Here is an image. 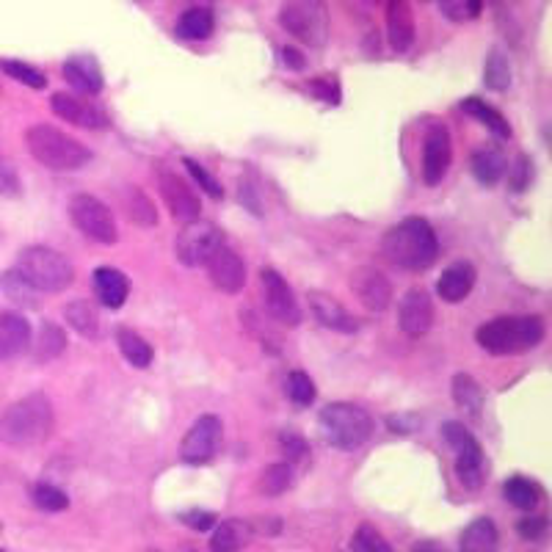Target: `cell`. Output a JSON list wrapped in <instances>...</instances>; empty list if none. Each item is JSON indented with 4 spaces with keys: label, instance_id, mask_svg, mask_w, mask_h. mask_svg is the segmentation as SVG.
Returning a JSON list of instances; mask_svg holds the SVG:
<instances>
[{
    "label": "cell",
    "instance_id": "1",
    "mask_svg": "<svg viewBox=\"0 0 552 552\" xmlns=\"http://www.w3.org/2000/svg\"><path fill=\"white\" fill-rule=\"evenodd\" d=\"M381 252L392 265H398L403 271H426L437 263L439 257L437 232L426 219L409 216L384 232Z\"/></svg>",
    "mask_w": 552,
    "mask_h": 552
},
{
    "label": "cell",
    "instance_id": "2",
    "mask_svg": "<svg viewBox=\"0 0 552 552\" xmlns=\"http://www.w3.org/2000/svg\"><path fill=\"white\" fill-rule=\"evenodd\" d=\"M53 403L42 392L25 395L0 412V442L12 448H34L53 431Z\"/></svg>",
    "mask_w": 552,
    "mask_h": 552
},
{
    "label": "cell",
    "instance_id": "3",
    "mask_svg": "<svg viewBox=\"0 0 552 552\" xmlns=\"http://www.w3.org/2000/svg\"><path fill=\"white\" fill-rule=\"evenodd\" d=\"M475 340L483 351L495 357L508 354H525L544 340V321L539 315H522V318H495L483 323L475 332Z\"/></svg>",
    "mask_w": 552,
    "mask_h": 552
},
{
    "label": "cell",
    "instance_id": "4",
    "mask_svg": "<svg viewBox=\"0 0 552 552\" xmlns=\"http://www.w3.org/2000/svg\"><path fill=\"white\" fill-rule=\"evenodd\" d=\"M28 152L36 161L53 169V172H78L92 161V152L83 147L78 138L67 136L64 130L53 125H34L25 133Z\"/></svg>",
    "mask_w": 552,
    "mask_h": 552
},
{
    "label": "cell",
    "instance_id": "5",
    "mask_svg": "<svg viewBox=\"0 0 552 552\" xmlns=\"http://www.w3.org/2000/svg\"><path fill=\"white\" fill-rule=\"evenodd\" d=\"M36 293H64L75 282V268L67 257L47 246H28L14 265Z\"/></svg>",
    "mask_w": 552,
    "mask_h": 552
},
{
    "label": "cell",
    "instance_id": "6",
    "mask_svg": "<svg viewBox=\"0 0 552 552\" xmlns=\"http://www.w3.org/2000/svg\"><path fill=\"white\" fill-rule=\"evenodd\" d=\"M318 428L323 439L340 450L362 448L373 434V417L357 403H329L318 414Z\"/></svg>",
    "mask_w": 552,
    "mask_h": 552
},
{
    "label": "cell",
    "instance_id": "7",
    "mask_svg": "<svg viewBox=\"0 0 552 552\" xmlns=\"http://www.w3.org/2000/svg\"><path fill=\"white\" fill-rule=\"evenodd\" d=\"M279 25L293 39L310 47H323L329 39V3L326 0H282Z\"/></svg>",
    "mask_w": 552,
    "mask_h": 552
},
{
    "label": "cell",
    "instance_id": "8",
    "mask_svg": "<svg viewBox=\"0 0 552 552\" xmlns=\"http://www.w3.org/2000/svg\"><path fill=\"white\" fill-rule=\"evenodd\" d=\"M442 434L448 439V445L456 450V475L464 489H481L486 481V461H483V450L478 439L472 437L467 428L450 420L442 426Z\"/></svg>",
    "mask_w": 552,
    "mask_h": 552
},
{
    "label": "cell",
    "instance_id": "9",
    "mask_svg": "<svg viewBox=\"0 0 552 552\" xmlns=\"http://www.w3.org/2000/svg\"><path fill=\"white\" fill-rule=\"evenodd\" d=\"M69 216H72V224H75L86 238L103 243V246H111V243L119 241L114 213H111V207L105 205V202H100L97 196H72V202H69Z\"/></svg>",
    "mask_w": 552,
    "mask_h": 552
},
{
    "label": "cell",
    "instance_id": "10",
    "mask_svg": "<svg viewBox=\"0 0 552 552\" xmlns=\"http://www.w3.org/2000/svg\"><path fill=\"white\" fill-rule=\"evenodd\" d=\"M224 246V235L213 224V221H188L183 227V232L177 235V243H174V254L177 260L188 268H199L205 265L216 249Z\"/></svg>",
    "mask_w": 552,
    "mask_h": 552
},
{
    "label": "cell",
    "instance_id": "11",
    "mask_svg": "<svg viewBox=\"0 0 552 552\" xmlns=\"http://www.w3.org/2000/svg\"><path fill=\"white\" fill-rule=\"evenodd\" d=\"M260 288H263L265 310L271 312V318L279 321L282 326H299L301 323V307L293 288L285 282V276L274 271V268H263L260 271Z\"/></svg>",
    "mask_w": 552,
    "mask_h": 552
},
{
    "label": "cell",
    "instance_id": "12",
    "mask_svg": "<svg viewBox=\"0 0 552 552\" xmlns=\"http://www.w3.org/2000/svg\"><path fill=\"white\" fill-rule=\"evenodd\" d=\"M348 285L354 290L359 304L370 312H384L392 304V285L387 276L373 265H359L351 271Z\"/></svg>",
    "mask_w": 552,
    "mask_h": 552
},
{
    "label": "cell",
    "instance_id": "13",
    "mask_svg": "<svg viewBox=\"0 0 552 552\" xmlns=\"http://www.w3.org/2000/svg\"><path fill=\"white\" fill-rule=\"evenodd\" d=\"M221 445V420L216 414H202L194 426L188 428L183 439V461L188 464H205L216 456Z\"/></svg>",
    "mask_w": 552,
    "mask_h": 552
},
{
    "label": "cell",
    "instance_id": "14",
    "mask_svg": "<svg viewBox=\"0 0 552 552\" xmlns=\"http://www.w3.org/2000/svg\"><path fill=\"white\" fill-rule=\"evenodd\" d=\"M158 188H161L163 202H166V207H169L172 219L183 221V224L199 219V213H202V202H199V196L194 194V188L185 183L183 177H177L174 172H161L158 174Z\"/></svg>",
    "mask_w": 552,
    "mask_h": 552
},
{
    "label": "cell",
    "instance_id": "15",
    "mask_svg": "<svg viewBox=\"0 0 552 552\" xmlns=\"http://www.w3.org/2000/svg\"><path fill=\"white\" fill-rule=\"evenodd\" d=\"M453 147H450V133L445 125H431L423 144V180L428 185L442 183V177L448 174Z\"/></svg>",
    "mask_w": 552,
    "mask_h": 552
},
{
    "label": "cell",
    "instance_id": "16",
    "mask_svg": "<svg viewBox=\"0 0 552 552\" xmlns=\"http://www.w3.org/2000/svg\"><path fill=\"white\" fill-rule=\"evenodd\" d=\"M205 265L207 274H210V282L221 293H241L243 285H246V265H243L241 254L232 252L230 246L216 249V254Z\"/></svg>",
    "mask_w": 552,
    "mask_h": 552
},
{
    "label": "cell",
    "instance_id": "17",
    "mask_svg": "<svg viewBox=\"0 0 552 552\" xmlns=\"http://www.w3.org/2000/svg\"><path fill=\"white\" fill-rule=\"evenodd\" d=\"M50 108H53V114H56L58 119H64V122H69V125L75 127L100 130V127L108 125V119H105V114L97 105L86 103V100L75 97V94L56 92L53 94V100H50Z\"/></svg>",
    "mask_w": 552,
    "mask_h": 552
},
{
    "label": "cell",
    "instance_id": "18",
    "mask_svg": "<svg viewBox=\"0 0 552 552\" xmlns=\"http://www.w3.org/2000/svg\"><path fill=\"white\" fill-rule=\"evenodd\" d=\"M398 323L409 337H420L431 329L434 323V304L423 288H412L401 301V310H398Z\"/></svg>",
    "mask_w": 552,
    "mask_h": 552
},
{
    "label": "cell",
    "instance_id": "19",
    "mask_svg": "<svg viewBox=\"0 0 552 552\" xmlns=\"http://www.w3.org/2000/svg\"><path fill=\"white\" fill-rule=\"evenodd\" d=\"M31 348V323L20 312H0V362L23 357Z\"/></svg>",
    "mask_w": 552,
    "mask_h": 552
},
{
    "label": "cell",
    "instance_id": "20",
    "mask_svg": "<svg viewBox=\"0 0 552 552\" xmlns=\"http://www.w3.org/2000/svg\"><path fill=\"white\" fill-rule=\"evenodd\" d=\"M307 299H310V310L312 315H315V321L321 323V326L343 334L357 332V318L345 310L343 304L334 299V296L323 293V290H310V296H307Z\"/></svg>",
    "mask_w": 552,
    "mask_h": 552
},
{
    "label": "cell",
    "instance_id": "21",
    "mask_svg": "<svg viewBox=\"0 0 552 552\" xmlns=\"http://www.w3.org/2000/svg\"><path fill=\"white\" fill-rule=\"evenodd\" d=\"M414 14L409 0H387V39L395 53H406L414 45Z\"/></svg>",
    "mask_w": 552,
    "mask_h": 552
},
{
    "label": "cell",
    "instance_id": "22",
    "mask_svg": "<svg viewBox=\"0 0 552 552\" xmlns=\"http://www.w3.org/2000/svg\"><path fill=\"white\" fill-rule=\"evenodd\" d=\"M475 265L467 263V260H459V263H450L437 282L439 299L448 301V304H459L470 296V290L475 288Z\"/></svg>",
    "mask_w": 552,
    "mask_h": 552
},
{
    "label": "cell",
    "instance_id": "23",
    "mask_svg": "<svg viewBox=\"0 0 552 552\" xmlns=\"http://www.w3.org/2000/svg\"><path fill=\"white\" fill-rule=\"evenodd\" d=\"M94 290H97V299L103 301L105 307L119 310V307L127 301L130 285H127V276L122 274L119 268L100 265V268L94 271Z\"/></svg>",
    "mask_w": 552,
    "mask_h": 552
},
{
    "label": "cell",
    "instance_id": "24",
    "mask_svg": "<svg viewBox=\"0 0 552 552\" xmlns=\"http://www.w3.org/2000/svg\"><path fill=\"white\" fill-rule=\"evenodd\" d=\"M64 78H67L78 92L100 94L103 92V72L92 56H72L64 61Z\"/></svg>",
    "mask_w": 552,
    "mask_h": 552
},
{
    "label": "cell",
    "instance_id": "25",
    "mask_svg": "<svg viewBox=\"0 0 552 552\" xmlns=\"http://www.w3.org/2000/svg\"><path fill=\"white\" fill-rule=\"evenodd\" d=\"M500 533L489 517L472 519L467 530L461 533V552H497Z\"/></svg>",
    "mask_w": 552,
    "mask_h": 552
},
{
    "label": "cell",
    "instance_id": "26",
    "mask_svg": "<svg viewBox=\"0 0 552 552\" xmlns=\"http://www.w3.org/2000/svg\"><path fill=\"white\" fill-rule=\"evenodd\" d=\"M252 539V525L243 522V519H227L221 522L213 539H210V550L213 552H238L241 547H246Z\"/></svg>",
    "mask_w": 552,
    "mask_h": 552
},
{
    "label": "cell",
    "instance_id": "27",
    "mask_svg": "<svg viewBox=\"0 0 552 552\" xmlns=\"http://www.w3.org/2000/svg\"><path fill=\"white\" fill-rule=\"evenodd\" d=\"M213 28H216V20H213V12L205 6H194V9L180 14V20H177V36L191 39V42L210 39Z\"/></svg>",
    "mask_w": 552,
    "mask_h": 552
},
{
    "label": "cell",
    "instance_id": "28",
    "mask_svg": "<svg viewBox=\"0 0 552 552\" xmlns=\"http://www.w3.org/2000/svg\"><path fill=\"white\" fill-rule=\"evenodd\" d=\"M116 343H119V351H122V357L133 365V368H150L152 365V348L150 343L141 337V334H136L133 329H127V326H122L119 332H116Z\"/></svg>",
    "mask_w": 552,
    "mask_h": 552
},
{
    "label": "cell",
    "instance_id": "29",
    "mask_svg": "<svg viewBox=\"0 0 552 552\" xmlns=\"http://www.w3.org/2000/svg\"><path fill=\"white\" fill-rule=\"evenodd\" d=\"M461 111H464V114L475 116V119L489 127L495 136H500V138L511 136V127H508L506 116L500 114L497 108H492V105L486 103V100H481V97H467V100H461Z\"/></svg>",
    "mask_w": 552,
    "mask_h": 552
},
{
    "label": "cell",
    "instance_id": "30",
    "mask_svg": "<svg viewBox=\"0 0 552 552\" xmlns=\"http://www.w3.org/2000/svg\"><path fill=\"white\" fill-rule=\"evenodd\" d=\"M64 348H67V334L64 329L53 321L42 323V329H39V340L34 345V357L36 362H53L64 354Z\"/></svg>",
    "mask_w": 552,
    "mask_h": 552
},
{
    "label": "cell",
    "instance_id": "31",
    "mask_svg": "<svg viewBox=\"0 0 552 552\" xmlns=\"http://www.w3.org/2000/svg\"><path fill=\"white\" fill-rule=\"evenodd\" d=\"M64 318H67L69 326L81 334V337H92L94 340L100 334V318H97V310H94L89 301H69L67 307H64Z\"/></svg>",
    "mask_w": 552,
    "mask_h": 552
},
{
    "label": "cell",
    "instance_id": "32",
    "mask_svg": "<svg viewBox=\"0 0 552 552\" xmlns=\"http://www.w3.org/2000/svg\"><path fill=\"white\" fill-rule=\"evenodd\" d=\"M472 174L481 185H495L506 174V158L497 150H478L472 155Z\"/></svg>",
    "mask_w": 552,
    "mask_h": 552
},
{
    "label": "cell",
    "instance_id": "33",
    "mask_svg": "<svg viewBox=\"0 0 552 552\" xmlns=\"http://www.w3.org/2000/svg\"><path fill=\"white\" fill-rule=\"evenodd\" d=\"M122 205H125L127 219L133 221V224H141V227H155V224H158L155 205L150 202V196L141 194L136 185L125 188V194H122Z\"/></svg>",
    "mask_w": 552,
    "mask_h": 552
},
{
    "label": "cell",
    "instance_id": "34",
    "mask_svg": "<svg viewBox=\"0 0 552 552\" xmlns=\"http://www.w3.org/2000/svg\"><path fill=\"white\" fill-rule=\"evenodd\" d=\"M290 486H293V467L285 464V461L268 464L263 470V475H260V481H257V489H260V495L265 497L285 495Z\"/></svg>",
    "mask_w": 552,
    "mask_h": 552
},
{
    "label": "cell",
    "instance_id": "35",
    "mask_svg": "<svg viewBox=\"0 0 552 552\" xmlns=\"http://www.w3.org/2000/svg\"><path fill=\"white\" fill-rule=\"evenodd\" d=\"M453 401L459 409L470 414H478L483 409V390L470 373H456L453 376Z\"/></svg>",
    "mask_w": 552,
    "mask_h": 552
},
{
    "label": "cell",
    "instance_id": "36",
    "mask_svg": "<svg viewBox=\"0 0 552 552\" xmlns=\"http://www.w3.org/2000/svg\"><path fill=\"white\" fill-rule=\"evenodd\" d=\"M503 495H506V500L511 506L522 508V511H533V508L539 506L541 492L536 483L517 475V478H508L506 486H503Z\"/></svg>",
    "mask_w": 552,
    "mask_h": 552
},
{
    "label": "cell",
    "instance_id": "37",
    "mask_svg": "<svg viewBox=\"0 0 552 552\" xmlns=\"http://www.w3.org/2000/svg\"><path fill=\"white\" fill-rule=\"evenodd\" d=\"M483 81L486 86L492 89V92H506L508 86H511V64H508V58L503 56V50H492L489 56H486V64H483Z\"/></svg>",
    "mask_w": 552,
    "mask_h": 552
},
{
    "label": "cell",
    "instance_id": "38",
    "mask_svg": "<svg viewBox=\"0 0 552 552\" xmlns=\"http://www.w3.org/2000/svg\"><path fill=\"white\" fill-rule=\"evenodd\" d=\"M0 285H3V293H6L14 304H20V307H36V296H39V293L25 282L17 268L6 271L3 279H0Z\"/></svg>",
    "mask_w": 552,
    "mask_h": 552
},
{
    "label": "cell",
    "instance_id": "39",
    "mask_svg": "<svg viewBox=\"0 0 552 552\" xmlns=\"http://www.w3.org/2000/svg\"><path fill=\"white\" fill-rule=\"evenodd\" d=\"M0 67H3V72H6L9 78H14L17 83H23V86H28V89H45L47 86L45 72H39V69L31 67V64H25V61H12V58H6Z\"/></svg>",
    "mask_w": 552,
    "mask_h": 552
},
{
    "label": "cell",
    "instance_id": "40",
    "mask_svg": "<svg viewBox=\"0 0 552 552\" xmlns=\"http://www.w3.org/2000/svg\"><path fill=\"white\" fill-rule=\"evenodd\" d=\"M31 500L42 511H64L69 506L67 492H61L53 483H36L34 489H31Z\"/></svg>",
    "mask_w": 552,
    "mask_h": 552
},
{
    "label": "cell",
    "instance_id": "41",
    "mask_svg": "<svg viewBox=\"0 0 552 552\" xmlns=\"http://www.w3.org/2000/svg\"><path fill=\"white\" fill-rule=\"evenodd\" d=\"M285 392H288V398L296 406H310L315 401V384L307 373H301V370H293L285 381Z\"/></svg>",
    "mask_w": 552,
    "mask_h": 552
},
{
    "label": "cell",
    "instance_id": "42",
    "mask_svg": "<svg viewBox=\"0 0 552 552\" xmlns=\"http://www.w3.org/2000/svg\"><path fill=\"white\" fill-rule=\"evenodd\" d=\"M351 550L354 552H392V547L387 544V539L381 536L379 530L373 528V525H362V528L354 533Z\"/></svg>",
    "mask_w": 552,
    "mask_h": 552
},
{
    "label": "cell",
    "instance_id": "43",
    "mask_svg": "<svg viewBox=\"0 0 552 552\" xmlns=\"http://www.w3.org/2000/svg\"><path fill=\"white\" fill-rule=\"evenodd\" d=\"M279 445L285 450L288 461H304L310 456V442L301 434H296V431H282L279 434Z\"/></svg>",
    "mask_w": 552,
    "mask_h": 552
},
{
    "label": "cell",
    "instance_id": "44",
    "mask_svg": "<svg viewBox=\"0 0 552 552\" xmlns=\"http://www.w3.org/2000/svg\"><path fill=\"white\" fill-rule=\"evenodd\" d=\"M185 166H188L191 177H194L196 183H199V188H205L207 194L213 196V199H221V196H224V188L216 183V177H210V174H207V169L202 166V163H196V161H191V158H185Z\"/></svg>",
    "mask_w": 552,
    "mask_h": 552
},
{
    "label": "cell",
    "instance_id": "45",
    "mask_svg": "<svg viewBox=\"0 0 552 552\" xmlns=\"http://www.w3.org/2000/svg\"><path fill=\"white\" fill-rule=\"evenodd\" d=\"M20 194V177L9 158L0 155V196H17Z\"/></svg>",
    "mask_w": 552,
    "mask_h": 552
},
{
    "label": "cell",
    "instance_id": "46",
    "mask_svg": "<svg viewBox=\"0 0 552 552\" xmlns=\"http://www.w3.org/2000/svg\"><path fill=\"white\" fill-rule=\"evenodd\" d=\"M519 536L525 541H541L544 536H547V530H550V525H547V517H525L519 519Z\"/></svg>",
    "mask_w": 552,
    "mask_h": 552
},
{
    "label": "cell",
    "instance_id": "47",
    "mask_svg": "<svg viewBox=\"0 0 552 552\" xmlns=\"http://www.w3.org/2000/svg\"><path fill=\"white\" fill-rule=\"evenodd\" d=\"M530 166H533V163H530L528 158H525V155H519L517 163L511 166V174H508V183H511V188H514V191H525V188H528V183H530Z\"/></svg>",
    "mask_w": 552,
    "mask_h": 552
},
{
    "label": "cell",
    "instance_id": "48",
    "mask_svg": "<svg viewBox=\"0 0 552 552\" xmlns=\"http://www.w3.org/2000/svg\"><path fill=\"white\" fill-rule=\"evenodd\" d=\"M310 92L318 94V97L326 100V103H340V86H337V81L329 78V75H323V78H318V81H312Z\"/></svg>",
    "mask_w": 552,
    "mask_h": 552
},
{
    "label": "cell",
    "instance_id": "49",
    "mask_svg": "<svg viewBox=\"0 0 552 552\" xmlns=\"http://www.w3.org/2000/svg\"><path fill=\"white\" fill-rule=\"evenodd\" d=\"M183 522L188 528L207 530L216 525V514H210V511H188V514H183Z\"/></svg>",
    "mask_w": 552,
    "mask_h": 552
},
{
    "label": "cell",
    "instance_id": "50",
    "mask_svg": "<svg viewBox=\"0 0 552 552\" xmlns=\"http://www.w3.org/2000/svg\"><path fill=\"white\" fill-rule=\"evenodd\" d=\"M340 3H343V9L348 14H354V17H368L379 0H340Z\"/></svg>",
    "mask_w": 552,
    "mask_h": 552
},
{
    "label": "cell",
    "instance_id": "51",
    "mask_svg": "<svg viewBox=\"0 0 552 552\" xmlns=\"http://www.w3.org/2000/svg\"><path fill=\"white\" fill-rule=\"evenodd\" d=\"M442 12L448 14L450 20H464L467 12H464V0H439Z\"/></svg>",
    "mask_w": 552,
    "mask_h": 552
},
{
    "label": "cell",
    "instance_id": "52",
    "mask_svg": "<svg viewBox=\"0 0 552 552\" xmlns=\"http://www.w3.org/2000/svg\"><path fill=\"white\" fill-rule=\"evenodd\" d=\"M282 61H285L290 69H304V58H301V53L296 47H285V50H282Z\"/></svg>",
    "mask_w": 552,
    "mask_h": 552
},
{
    "label": "cell",
    "instance_id": "53",
    "mask_svg": "<svg viewBox=\"0 0 552 552\" xmlns=\"http://www.w3.org/2000/svg\"><path fill=\"white\" fill-rule=\"evenodd\" d=\"M412 552H448L442 544H437V541H417L412 547Z\"/></svg>",
    "mask_w": 552,
    "mask_h": 552
},
{
    "label": "cell",
    "instance_id": "54",
    "mask_svg": "<svg viewBox=\"0 0 552 552\" xmlns=\"http://www.w3.org/2000/svg\"><path fill=\"white\" fill-rule=\"evenodd\" d=\"M464 12L467 17H478L483 12V0H464Z\"/></svg>",
    "mask_w": 552,
    "mask_h": 552
},
{
    "label": "cell",
    "instance_id": "55",
    "mask_svg": "<svg viewBox=\"0 0 552 552\" xmlns=\"http://www.w3.org/2000/svg\"><path fill=\"white\" fill-rule=\"evenodd\" d=\"M147 552H161V550H147Z\"/></svg>",
    "mask_w": 552,
    "mask_h": 552
},
{
    "label": "cell",
    "instance_id": "56",
    "mask_svg": "<svg viewBox=\"0 0 552 552\" xmlns=\"http://www.w3.org/2000/svg\"><path fill=\"white\" fill-rule=\"evenodd\" d=\"M423 3H428V0H423Z\"/></svg>",
    "mask_w": 552,
    "mask_h": 552
},
{
    "label": "cell",
    "instance_id": "57",
    "mask_svg": "<svg viewBox=\"0 0 552 552\" xmlns=\"http://www.w3.org/2000/svg\"><path fill=\"white\" fill-rule=\"evenodd\" d=\"M0 552H6V550H0Z\"/></svg>",
    "mask_w": 552,
    "mask_h": 552
}]
</instances>
